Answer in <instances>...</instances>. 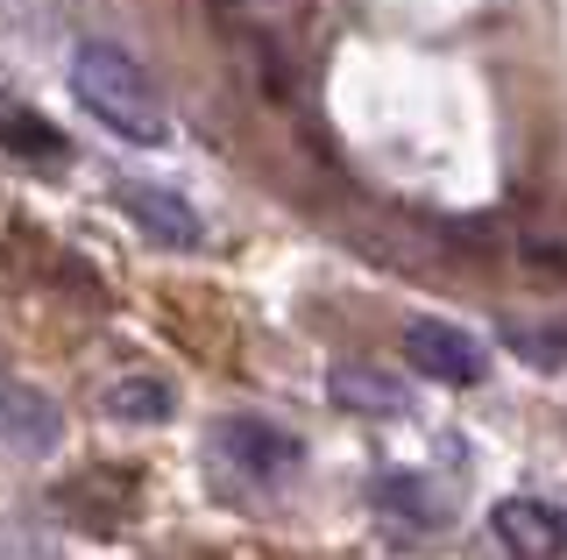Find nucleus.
<instances>
[{
	"instance_id": "nucleus-1",
	"label": "nucleus",
	"mask_w": 567,
	"mask_h": 560,
	"mask_svg": "<svg viewBox=\"0 0 567 560\" xmlns=\"http://www.w3.org/2000/svg\"><path fill=\"white\" fill-rule=\"evenodd\" d=\"M71 93H79V107L100 121V128H114L121 143H171V107L164 93L150 85V72L128 58V50L114 43H79L71 50Z\"/></svg>"
},
{
	"instance_id": "nucleus-2",
	"label": "nucleus",
	"mask_w": 567,
	"mask_h": 560,
	"mask_svg": "<svg viewBox=\"0 0 567 560\" xmlns=\"http://www.w3.org/2000/svg\"><path fill=\"white\" fill-rule=\"evenodd\" d=\"M213 440H220L227 468H241L248 483H284V476H298V462H306V440H298L291 426H277V418H256V412L220 418Z\"/></svg>"
},
{
	"instance_id": "nucleus-3",
	"label": "nucleus",
	"mask_w": 567,
	"mask_h": 560,
	"mask_svg": "<svg viewBox=\"0 0 567 560\" xmlns=\"http://www.w3.org/2000/svg\"><path fill=\"white\" fill-rule=\"evenodd\" d=\"M114 206L128 214L142 235L156 241V249H199L206 241V220H199V206L185 199V191H171V185H150V178H114Z\"/></svg>"
},
{
	"instance_id": "nucleus-4",
	"label": "nucleus",
	"mask_w": 567,
	"mask_h": 560,
	"mask_svg": "<svg viewBox=\"0 0 567 560\" xmlns=\"http://www.w3.org/2000/svg\"><path fill=\"white\" fill-rule=\"evenodd\" d=\"M404 362H412L419 376H433V383H454V391H468V383L489 376L483 341L461 334L454 320H412L404 326Z\"/></svg>"
},
{
	"instance_id": "nucleus-5",
	"label": "nucleus",
	"mask_w": 567,
	"mask_h": 560,
	"mask_svg": "<svg viewBox=\"0 0 567 560\" xmlns=\"http://www.w3.org/2000/svg\"><path fill=\"white\" fill-rule=\"evenodd\" d=\"M489 532L511 560H560L567 553V518L539 497H504L489 511Z\"/></svg>"
},
{
	"instance_id": "nucleus-6",
	"label": "nucleus",
	"mask_w": 567,
	"mask_h": 560,
	"mask_svg": "<svg viewBox=\"0 0 567 560\" xmlns=\"http://www.w3.org/2000/svg\"><path fill=\"white\" fill-rule=\"evenodd\" d=\"M58 433H64L58 405L0 362V440H8L14 454H50V447H58Z\"/></svg>"
},
{
	"instance_id": "nucleus-7",
	"label": "nucleus",
	"mask_w": 567,
	"mask_h": 560,
	"mask_svg": "<svg viewBox=\"0 0 567 560\" xmlns=\"http://www.w3.org/2000/svg\"><path fill=\"white\" fill-rule=\"evenodd\" d=\"M58 504H64L71 525H85V532H121V525L135 518V468H85Z\"/></svg>"
},
{
	"instance_id": "nucleus-8",
	"label": "nucleus",
	"mask_w": 567,
	"mask_h": 560,
	"mask_svg": "<svg viewBox=\"0 0 567 560\" xmlns=\"http://www.w3.org/2000/svg\"><path fill=\"white\" fill-rule=\"evenodd\" d=\"M106 412H114L121 426H164L177 412V391H171V376L128 370V376H114V391H106Z\"/></svg>"
},
{
	"instance_id": "nucleus-9",
	"label": "nucleus",
	"mask_w": 567,
	"mask_h": 560,
	"mask_svg": "<svg viewBox=\"0 0 567 560\" xmlns=\"http://www.w3.org/2000/svg\"><path fill=\"white\" fill-rule=\"evenodd\" d=\"M333 405H341V412H404V383L383 376V370L348 362V370H333Z\"/></svg>"
},
{
	"instance_id": "nucleus-10",
	"label": "nucleus",
	"mask_w": 567,
	"mask_h": 560,
	"mask_svg": "<svg viewBox=\"0 0 567 560\" xmlns=\"http://www.w3.org/2000/svg\"><path fill=\"white\" fill-rule=\"evenodd\" d=\"M377 504H383V511H398V518H412V525H440V518H447V497H440L425 476H383L377 483Z\"/></svg>"
},
{
	"instance_id": "nucleus-11",
	"label": "nucleus",
	"mask_w": 567,
	"mask_h": 560,
	"mask_svg": "<svg viewBox=\"0 0 567 560\" xmlns=\"http://www.w3.org/2000/svg\"><path fill=\"white\" fill-rule=\"evenodd\" d=\"M0 143L22 156V164H64L71 156V143L50 128V121H35V114H0Z\"/></svg>"
},
{
	"instance_id": "nucleus-12",
	"label": "nucleus",
	"mask_w": 567,
	"mask_h": 560,
	"mask_svg": "<svg viewBox=\"0 0 567 560\" xmlns=\"http://www.w3.org/2000/svg\"><path fill=\"white\" fill-rule=\"evenodd\" d=\"M511 348L532 362H560L567 355V326H554V334H532V326H511Z\"/></svg>"
},
{
	"instance_id": "nucleus-13",
	"label": "nucleus",
	"mask_w": 567,
	"mask_h": 560,
	"mask_svg": "<svg viewBox=\"0 0 567 560\" xmlns=\"http://www.w3.org/2000/svg\"><path fill=\"white\" fill-rule=\"evenodd\" d=\"M0 560H58L29 525H0Z\"/></svg>"
}]
</instances>
